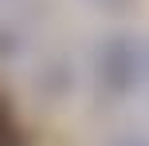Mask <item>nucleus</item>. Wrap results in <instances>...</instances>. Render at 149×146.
Instances as JSON below:
<instances>
[{
	"label": "nucleus",
	"mask_w": 149,
	"mask_h": 146,
	"mask_svg": "<svg viewBox=\"0 0 149 146\" xmlns=\"http://www.w3.org/2000/svg\"><path fill=\"white\" fill-rule=\"evenodd\" d=\"M0 146H24V130H20V123H16L4 95H0Z\"/></svg>",
	"instance_id": "obj_1"
}]
</instances>
